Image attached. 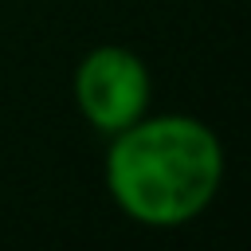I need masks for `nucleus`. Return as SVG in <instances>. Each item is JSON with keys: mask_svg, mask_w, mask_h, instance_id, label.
I'll use <instances>...</instances> for the list:
<instances>
[{"mask_svg": "<svg viewBox=\"0 0 251 251\" xmlns=\"http://www.w3.org/2000/svg\"><path fill=\"white\" fill-rule=\"evenodd\" d=\"M71 90L82 122L110 137L141 114H149L153 75L137 51L122 43H98L78 59Z\"/></svg>", "mask_w": 251, "mask_h": 251, "instance_id": "f03ea898", "label": "nucleus"}, {"mask_svg": "<svg viewBox=\"0 0 251 251\" xmlns=\"http://www.w3.org/2000/svg\"><path fill=\"white\" fill-rule=\"evenodd\" d=\"M227 153L192 114H141L110 133L102 176L114 208L153 231L188 227L220 196Z\"/></svg>", "mask_w": 251, "mask_h": 251, "instance_id": "f257e3e1", "label": "nucleus"}]
</instances>
